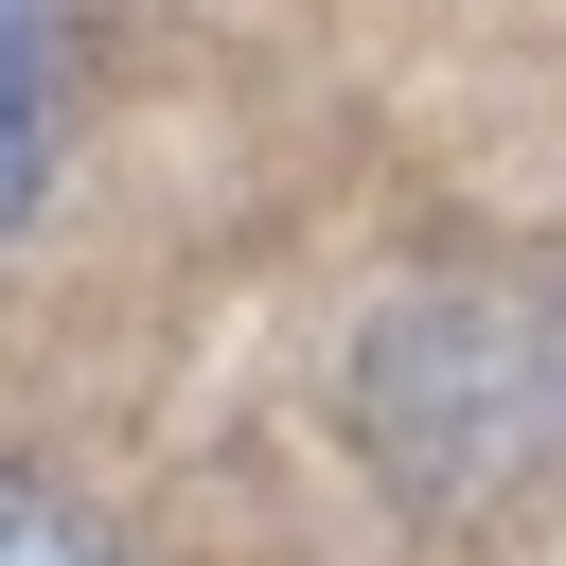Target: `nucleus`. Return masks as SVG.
I'll return each instance as SVG.
<instances>
[{
    "instance_id": "obj_2",
    "label": "nucleus",
    "mask_w": 566,
    "mask_h": 566,
    "mask_svg": "<svg viewBox=\"0 0 566 566\" xmlns=\"http://www.w3.org/2000/svg\"><path fill=\"white\" fill-rule=\"evenodd\" d=\"M53 53H71V18L53 0H0V230L53 195Z\"/></svg>"
},
{
    "instance_id": "obj_3",
    "label": "nucleus",
    "mask_w": 566,
    "mask_h": 566,
    "mask_svg": "<svg viewBox=\"0 0 566 566\" xmlns=\"http://www.w3.org/2000/svg\"><path fill=\"white\" fill-rule=\"evenodd\" d=\"M0 566H124L106 513H71L53 478H0Z\"/></svg>"
},
{
    "instance_id": "obj_1",
    "label": "nucleus",
    "mask_w": 566,
    "mask_h": 566,
    "mask_svg": "<svg viewBox=\"0 0 566 566\" xmlns=\"http://www.w3.org/2000/svg\"><path fill=\"white\" fill-rule=\"evenodd\" d=\"M354 424L407 495H495L566 460V301L531 283H442L354 354Z\"/></svg>"
}]
</instances>
